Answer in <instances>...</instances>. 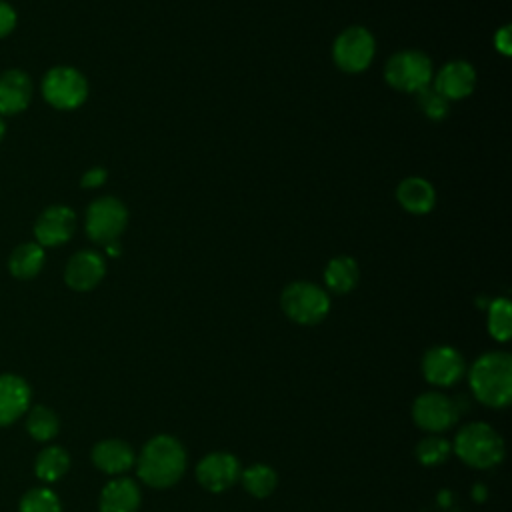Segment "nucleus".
<instances>
[{
	"mask_svg": "<svg viewBox=\"0 0 512 512\" xmlns=\"http://www.w3.org/2000/svg\"><path fill=\"white\" fill-rule=\"evenodd\" d=\"M188 456L182 442L170 434L152 436L136 456L138 478L156 490L174 486L186 472Z\"/></svg>",
	"mask_w": 512,
	"mask_h": 512,
	"instance_id": "f257e3e1",
	"label": "nucleus"
},
{
	"mask_svg": "<svg viewBox=\"0 0 512 512\" xmlns=\"http://www.w3.org/2000/svg\"><path fill=\"white\" fill-rule=\"evenodd\" d=\"M4 132H6V124H4V120L0 118V140L4 138Z\"/></svg>",
	"mask_w": 512,
	"mask_h": 512,
	"instance_id": "72a5a7b5",
	"label": "nucleus"
},
{
	"mask_svg": "<svg viewBox=\"0 0 512 512\" xmlns=\"http://www.w3.org/2000/svg\"><path fill=\"white\" fill-rule=\"evenodd\" d=\"M44 100L56 110H74L88 98L84 74L72 66H54L42 80Z\"/></svg>",
	"mask_w": 512,
	"mask_h": 512,
	"instance_id": "0eeeda50",
	"label": "nucleus"
},
{
	"mask_svg": "<svg viewBox=\"0 0 512 512\" xmlns=\"http://www.w3.org/2000/svg\"><path fill=\"white\" fill-rule=\"evenodd\" d=\"M450 444L454 454L466 466L476 470H490L498 466L506 456L504 438L486 422L464 424Z\"/></svg>",
	"mask_w": 512,
	"mask_h": 512,
	"instance_id": "7ed1b4c3",
	"label": "nucleus"
},
{
	"mask_svg": "<svg viewBox=\"0 0 512 512\" xmlns=\"http://www.w3.org/2000/svg\"><path fill=\"white\" fill-rule=\"evenodd\" d=\"M20 512H62V506L50 488H32L22 496Z\"/></svg>",
	"mask_w": 512,
	"mask_h": 512,
	"instance_id": "bb28decb",
	"label": "nucleus"
},
{
	"mask_svg": "<svg viewBox=\"0 0 512 512\" xmlns=\"http://www.w3.org/2000/svg\"><path fill=\"white\" fill-rule=\"evenodd\" d=\"M140 504H142L140 486L126 476H118L106 482L98 498L100 512H138Z\"/></svg>",
	"mask_w": 512,
	"mask_h": 512,
	"instance_id": "2eb2a0df",
	"label": "nucleus"
},
{
	"mask_svg": "<svg viewBox=\"0 0 512 512\" xmlns=\"http://www.w3.org/2000/svg\"><path fill=\"white\" fill-rule=\"evenodd\" d=\"M420 368H422V376L428 384L446 388V386H454L462 380V376L466 372V362L456 348L440 344V346H432L424 352Z\"/></svg>",
	"mask_w": 512,
	"mask_h": 512,
	"instance_id": "9d476101",
	"label": "nucleus"
},
{
	"mask_svg": "<svg viewBox=\"0 0 512 512\" xmlns=\"http://www.w3.org/2000/svg\"><path fill=\"white\" fill-rule=\"evenodd\" d=\"M432 80V88L448 102L462 100L474 92L476 70L466 60H450L432 76Z\"/></svg>",
	"mask_w": 512,
	"mask_h": 512,
	"instance_id": "ddd939ff",
	"label": "nucleus"
},
{
	"mask_svg": "<svg viewBox=\"0 0 512 512\" xmlns=\"http://www.w3.org/2000/svg\"><path fill=\"white\" fill-rule=\"evenodd\" d=\"M360 268L352 256H334L324 268V284L334 294H348L358 286Z\"/></svg>",
	"mask_w": 512,
	"mask_h": 512,
	"instance_id": "aec40b11",
	"label": "nucleus"
},
{
	"mask_svg": "<svg viewBox=\"0 0 512 512\" xmlns=\"http://www.w3.org/2000/svg\"><path fill=\"white\" fill-rule=\"evenodd\" d=\"M472 396L488 408H504L512 400V356L504 350L484 352L468 368Z\"/></svg>",
	"mask_w": 512,
	"mask_h": 512,
	"instance_id": "f03ea898",
	"label": "nucleus"
},
{
	"mask_svg": "<svg viewBox=\"0 0 512 512\" xmlns=\"http://www.w3.org/2000/svg\"><path fill=\"white\" fill-rule=\"evenodd\" d=\"M104 248H106V254H110V256H120V252H122V248H120V240L108 242Z\"/></svg>",
	"mask_w": 512,
	"mask_h": 512,
	"instance_id": "2f4dec72",
	"label": "nucleus"
},
{
	"mask_svg": "<svg viewBox=\"0 0 512 512\" xmlns=\"http://www.w3.org/2000/svg\"><path fill=\"white\" fill-rule=\"evenodd\" d=\"M92 462L104 474L118 476V474L128 472L134 466L136 454L128 442H124L120 438H106V440H100L98 444H94Z\"/></svg>",
	"mask_w": 512,
	"mask_h": 512,
	"instance_id": "dca6fc26",
	"label": "nucleus"
},
{
	"mask_svg": "<svg viewBox=\"0 0 512 512\" xmlns=\"http://www.w3.org/2000/svg\"><path fill=\"white\" fill-rule=\"evenodd\" d=\"M106 274L104 258L96 250H80L76 252L64 270L66 284L76 292H88L96 288Z\"/></svg>",
	"mask_w": 512,
	"mask_h": 512,
	"instance_id": "4468645a",
	"label": "nucleus"
},
{
	"mask_svg": "<svg viewBox=\"0 0 512 512\" xmlns=\"http://www.w3.org/2000/svg\"><path fill=\"white\" fill-rule=\"evenodd\" d=\"M280 306L288 320L300 326H316L330 312V296L308 280L290 282L280 294Z\"/></svg>",
	"mask_w": 512,
	"mask_h": 512,
	"instance_id": "20e7f679",
	"label": "nucleus"
},
{
	"mask_svg": "<svg viewBox=\"0 0 512 512\" xmlns=\"http://www.w3.org/2000/svg\"><path fill=\"white\" fill-rule=\"evenodd\" d=\"M376 54V40L364 26H348L332 44V60L346 74L364 72Z\"/></svg>",
	"mask_w": 512,
	"mask_h": 512,
	"instance_id": "423d86ee",
	"label": "nucleus"
},
{
	"mask_svg": "<svg viewBox=\"0 0 512 512\" xmlns=\"http://www.w3.org/2000/svg\"><path fill=\"white\" fill-rule=\"evenodd\" d=\"M452 452L450 440H446L442 434H428L416 444V460L422 466H440L448 460Z\"/></svg>",
	"mask_w": 512,
	"mask_h": 512,
	"instance_id": "393cba45",
	"label": "nucleus"
},
{
	"mask_svg": "<svg viewBox=\"0 0 512 512\" xmlns=\"http://www.w3.org/2000/svg\"><path fill=\"white\" fill-rule=\"evenodd\" d=\"M458 404L442 392H424L412 402L414 424L428 434H442L458 422Z\"/></svg>",
	"mask_w": 512,
	"mask_h": 512,
	"instance_id": "1a4fd4ad",
	"label": "nucleus"
},
{
	"mask_svg": "<svg viewBox=\"0 0 512 512\" xmlns=\"http://www.w3.org/2000/svg\"><path fill=\"white\" fill-rule=\"evenodd\" d=\"M486 498V488L482 484L474 486V500H484Z\"/></svg>",
	"mask_w": 512,
	"mask_h": 512,
	"instance_id": "473e14b6",
	"label": "nucleus"
},
{
	"mask_svg": "<svg viewBox=\"0 0 512 512\" xmlns=\"http://www.w3.org/2000/svg\"><path fill=\"white\" fill-rule=\"evenodd\" d=\"M240 460L232 452L216 450L202 456L196 464V480L208 492H224L232 488L240 478Z\"/></svg>",
	"mask_w": 512,
	"mask_h": 512,
	"instance_id": "9b49d317",
	"label": "nucleus"
},
{
	"mask_svg": "<svg viewBox=\"0 0 512 512\" xmlns=\"http://www.w3.org/2000/svg\"><path fill=\"white\" fill-rule=\"evenodd\" d=\"M416 104L420 112L434 122L444 120L450 112V102L444 96H440L432 86H426L424 90L416 92Z\"/></svg>",
	"mask_w": 512,
	"mask_h": 512,
	"instance_id": "cd10ccee",
	"label": "nucleus"
},
{
	"mask_svg": "<svg viewBox=\"0 0 512 512\" xmlns=\"http://www.w3.org/2000/svg\"><path fill=\"white\" fill-rule=\"evenodd\" d=\"M240 484L242 488L254 496V498H268L274 490H276V484H278V474L274 468H270L268 464H262V462H256V464H250L246 468L240 470Z\"/></svg>",
	"mask_w": 512,
	"mask_h": 512,
	"instance_id": "4be33fe9",
	"label": "nucleus"
},
{
	"mask_svg": "<svg viewBox=\"0 0 512 512\" xmlns=\"http://www.w3.org/2000/svg\"><path fill=\"white\" fill-rule=\"evenodd\" d=\"M70 468V456L60 446H48L36 456L34 472L44 482H56L60 480Z\"/></svg>",
	"mask_w": 512,
	"mask_h": 512,
	"instance_id": "5701e85b",
	"label": "nucleus"
},
{
	"mask_svg": "<svg viewBox=\"0 0 512 512\" xmlns=\"http://www.w3.org/2000/svg\"><path fill=\"white\" fill-rule=\"evenodd\" d=\"M106 178H108L106 168L94 166V168H90V170H86V172L82 174L80 186H82V188H98V186H102V184L106 182Z\"/></svg>",
	"mask_w": 512,
	"mask_h": 512,
	"instance_id": "c756f323",
	"label": "nucleus"
},
{
	"mask_svg": "<svg viewBox=\"0 0 512 512\" xmlns=\"http://www.w3.org/2000/svg\"><path fill=\"white\" fill-rule=\"evenodd\" d=\"M488 334L496 342H508L512 336V306L508 298H494L486 316Z\"/></svg>",
	"mask_w": 512,
	"mask_h": 512,
	"instance_id": "b1692460",
	"label": "nucleus"
},
{
	"mask_svg": "<svg viewBox=\"0 0 512 512\" xmlns=\"http://www.w3.org/2000/svg\"><path fill=\"white\" fill-rule=\"evenodd\" d=\"M44 260H46L44 248L38 242H26L14 248V252L8 258V268L14 278L28 280L42 270Z\"/></svg>",
	"mask_w": 512,
	"mask_h": 512,
	"instance_id": "412c9836",
	"label": "nucleus"
},
{
	"mask_svg": "<svg viewBox=\"0 0 512 512\" xmlns=\"http://www.w3.org/2000/svg\"><path fill=\"white\" fill-rule=\"evenodd\" d=\"M76 230V214L72 208L54 204L48 206L34 222V236L42 248L60 246L72 238Z\"/></svg>",
	"mask_w": 512,
	"mask_h": 512,
	"instance_id": "f8f14e48",
	"label": "nucleus"
},
{
	"mask_svg": "<svg viewBox=\"0 0 512 512\" xmlns=\"http://www.w3.org/2000/svg\"><path fill=\"white\" fill-rule=\"evenodd\" d=\"M14 26H16V12H14V8L8 2L0 0V38L8 36L14 30Z\"/></svg>",
	"mask_w": 512,
	"mask_h": 512,
	"instance_id": "c85d7f7f",
	"label": "nucleus"
},
{
	"mask_svg": "<svg viewBox=\"0 0 512 512\" xmlns=\"http://www.w3.org/2000/svg\"><path fill=\"white\" fill-rule=\"evenodd\" d=\"M434 68L422 50H402L392 54L384 66V80L398 92L416 94L432 84Z\"/></svg>",
	"mask_w": 512,
	"mask_h": 512,
	"instance_id": "39448f33",
	"label": "nucleus"
},
{
	"mask_svg": "<svg viewBox=\"0 0 512 512\" xmlns=\"http://www.w3.org/2000/svg\"><path fill=\"white\" fill-rule=\"evenodd\" d=\"M398 204L410 214H428L436 206V190L422 176H408L396 186Z\"/></svg>",
	"mask_w": 512,
	"mask_h": 512,
	"instance_id": "6ab92c4d",
	"label": "nucleus"
},
{
	"mask_svg": "<svg viewBox=\"0 0 512 512\" xmlns=\"http://www.w3.org/2000/svg\"><path fill=\"white\" fill-rule=\"evenodd\" d=\"M58 428H60L58 416L46 406H34L26 418V430L38 442H46L54 438L58 434Z\"/></svg>",
	"mask_w": 512,
	"mask_h": 512,
	"instance_id": "a878e982",
	"label": "nucleus"
},
{
	"mask_svg": "<svg viewBox=\"0 0 512 512\" xmlns=\"http://www.w3.org/2000/svg\"><path fill=\"white\" fill-rule=\"evenodd\" d=\"M494 46L496 50L502 54V56H510L512 52V32H510V26H502L500 30H496L494 34Z\"/></svg>",
	"mask_w": 512,
	"mask_h": 512,
	"instance_id": "7c9ffc66",
	"label": "nucleus"
},
{
	"mask_svg": "<svg viewBox=\"0 0 512 512\" xmlns=\"http://www.w3.org/2000/svg\"><path fill=\"white\" fill-rule=\"evenodd\" d=\"M32 98V80L22 70L0 74V114L12 116L22 112Z\"/></svg>",
	"mask_w": 512,
	"mask_h": 512,
	"instance_id": "a211bd4d",
	"label": "nucleus"
},
{
	"mask_svg": "<svg viewBox=\"0 0 512 512\" xmlns=\"http://www.w3.org/2000/svg\"><path fill=\"white\" fill-rule=\"evenodd\" d=\"M128 224V208L114 196H102L94 200L86 210V234L98 244L120 240Z\"/></svg>",
	"mask_w": 512,
	"mask_h": 512,
	"instance_id": "6e6552de",
	"label": "nucleus"
},
{
	"mask_svg": "<svg viewBox=\"0 0 512 512\" xmlns=\"http://www.w3.org/2000/svg\"><path fill=\"white\" fill-rule=\"evenodd\" d=\"M30 404V388L24 378L16 374L0 376V426L18 420Z\"/></svg>",
	"mask_w": 512,
	"mask_h": 512,
	"instance_id": "f3484780",
	"label": "nucleus"
}]
</instances>
